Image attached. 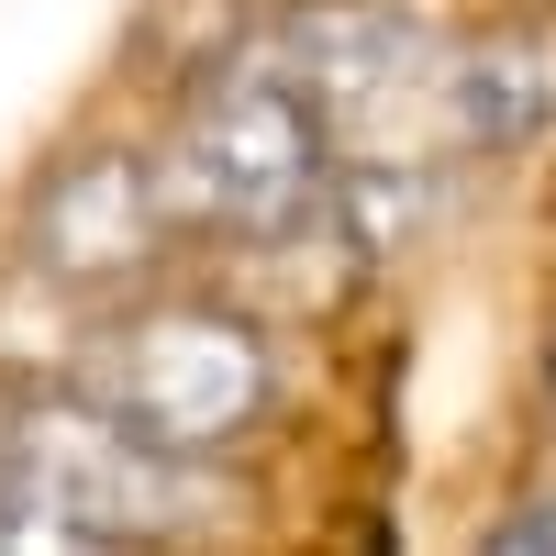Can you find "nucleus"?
<instances>
[{"label": "nucleus", "mask_w": 556, "mask_h": 556, "mask_svg": "<svg viewBox=\"0 0 556 556\" xmlns=\"http://www.w3.org/2000/svg\"><path fill=\"white\" fill-rule=\"evenodd\" d=\"M78 390L112 412L134 445L178 456V468H223L235 445H256L278 424V345L245 301H123L101 334L78 345Z\"/></svg>", "instance_id": "f257e3e1"}, {"label": "nucleus", "mask_w": 556, "mask_h": 556, "mask_svg": "<svg viewBox=\"0 0 556 556\" xmlns=\"http://www.w3.org/2000/svg\"><path fill=\"white\" fill-rule=\"evenodd\" d=\"M323 178H334V123L256 56H223L156 146L167 223L178 235H223V245H267L278 223H301L323 201Z\"/></svg>", "instance_id": "f03ea898"}, {"label": "nucleus", "mask_w": 556, "mask_h": 556, "mask_svg": "<svg viewBox=\"0 0 556 556\" xmlns=\"http://www.w3.org/2000/svg\"><path fill=\"white\" fill-rule=\"evenodd\" d=\"M178 456L134 445L89 390L34 401L0 445V545H134L178 523Z\"/></svg>", "instance_id": "7ed1b4c3"}, {"label": "nucleus", "mask_w": 556, "mask_h": 556, "mask_svg": "<svg viewBox=\"0 0 556 556\" xmlns=\"http://www.w3.org/2000/svg\"><path fill=\"white\" fill-rule=\"evenodd\" d=\"M235 56L278 67L301 101H323V123H356V112L401 101L434 67V45H424L412 12H379V0H256Z\"/></svg>", "instance_id": "20e7f679"}, {"label": "nucleus", "mask_w": 556, "mask_h": 556, "mask_svg": "<svg viewBox=\"0 0 556 556\" xmlns=\"http://www.w3.org/2000/svg\"><path fill=\"white\" fill-rule=\"evenodd\" d=\"M167 235L178 223L156 190V156H134V146H89L34 190V267L67 278V290H134Z\"/></svg>", "instance_id": "39448f33"}, {"label": "nucleus", "mask_w": 556, "mask_h": 556, "mask_svg": "<svg viewBox=\"0 0 556 556\" xmlns=\"http://www.w3.org/2000/svg\"><path fill=\"white\" fill-rule=\"evenodd\" d=\"M434 101L479 156H523L534 134H556V23H490L468 45H445Z\"/></svg>", "instance_id": "423d86ee"}, {"label": "nucleus", "mask_w": 556, "mask_h": 556, "mask_svg": "<svg viewBox=\"0 0 556 556\" xmlns=\"http://www.w3.org/2000/svg\"><path fill=\"white\" fill-rule=\"evenodd\" d=\"M490 545H513V556H556V490H545V501H523V513H501V523H490Z\"/></svg>", "instance_id": "0eeeda50"}]
</instances>
